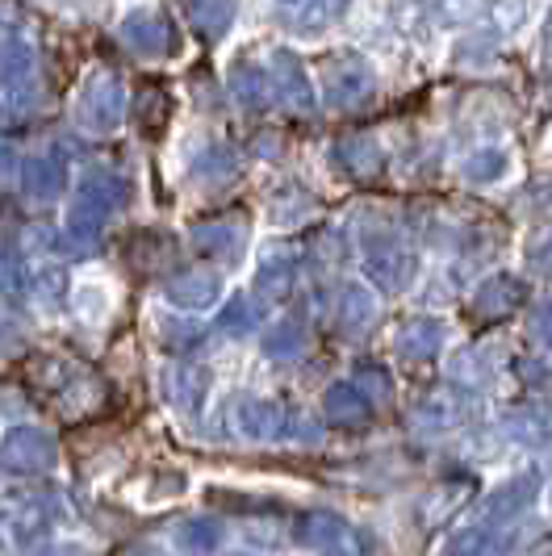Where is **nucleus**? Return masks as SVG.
Wrapping results in <instances>:
<instances>
[{
    "instance_id": "nucleus-1",
    "label": "nucleus",
    "mask_w": 552,
    "mask_h": 556,
    "mask_svg": "<svg viewBox=\"0 0 552 556\" xmlns=\"http://www.w3.org/2000/svg\"><path fill=\"white\" fill-rule=\"evenodd\" d=\"M381 88V76L373 67V59H364L360 51H335L323 67V92L335 110H356L368 105Z\"/></svg>"
},
{
    "instance_id": "nucleus-2",
    "label": "nucleus",
    "mask_w": 552,
    "mask_h": 556,
    "mask_svg": "<svg viewBox=\"0 0 552 556\" xmlns=\"http://www.w3.org/2000/svg\"><path fill=\"white\" fill-rule=\"evenodd\" d=\"M122 117H126V84L105 67L88 72L76 92V122L92 135H113Z\"/></svg>"
},
{
    "instance_id": "nucleus-3",
    "label": "nucleus",
    "mask_w": 552,
    "mask_h": 556,
    "mask_svg": "<svg viewBox=\"0 0 552 556\" xmlns=\"http://www.w3.org/2000/svg\"><path fill=\"white\" fill-rule=\"evenodd\" d=\"M117 38H122V47L135 51L138 59H172L180 51L172 17H167V13H155V9H130V13L117 22Z\"/></svg>"
},
{
    "instance_id": "nucleus-4",
    "label": "nucleus",
    "mask_w": 552,
    "mask_h": 556,
    "mask_svg": "<svg viewBox=\"0 0 552 556\" xmlns=\"http://www.w3.org/2000/svg\"><path fill=\"white\" fill-rule=\"evenodd\" d=\"M280 29L302 34V38H323L327 29L352 9V0H260Z\"/></svg>"
},
{
    "instance_id": "nucleus-5",
    "label": "nucleus",
    "mask_w": 552,
    "mask_h": 556,
    "mask_svg": "<svg viewBox=\"0 0 552 556\" xmlns=\"http://www.w3.org/2000/svg\"><path fill=\"white\" fill-rule=\"evenodd\" d=\"M268 76H273L276 97H280L285 105H293V110H302V113L314 110V80H310L305 63L293 55L289 47H276L273 55H268Z\"/></svg>"
},
{
    "instance_id": "nucleus-6",
    "label": "nucleus",
    "mask_w": 552,
    "mask_h": 556,
    "mask_svg": "<svg viewBox=\"0 0 552 556\" xmlns=\"http://www.w3.org/2000/svg\"><path fill=\"white\" fill-rule=\"evenodd\" d=\"M117 197H122V185L113 180L110 172H92L84 180L80 201L72 205V226L76 230H97V226L105 223V214L117 205Z\"/></svg>"
},
{
    "instance_id": "nucleus-7",
    "label": "nucleus",
    "mask_w": 552,
    "mask_h": 556,
    "mask_svg": "<svg viewBox=\"0 0 552 556\" xmlns=\"http://www.w3.org/2000/svg\"><path fill=\"white\" fill-rule=\"evenodd\" d=\"M38 80V55L26 38L9 34L0 42V88H13V92H26L29 84Z\"/></svg>"
},
{
    "instance_id": "nucleus-8",
    "label": "nucleus",
    "mask_w": 552,
    "mask_h": 556,
    "mask_svg": "<svg viewBox=\"0 0 552 556\" xmlns=\"http://www.w3.org/2000/svg\"><path fill=\"white\" fill-rule=\"evenodd\" d=\"M235 17H239V0H189V22L205 42L226 38Z\"/></svg>"
},
{
    "instance_id": "nucleus-9",
    "label": "nucleus",
    "mask_w": 552,
    "mask_h": 556,
    "mask_svg": "<svg viewBox=\"0 0 552 556\" xmlns=\"http://www.w3.org/2000/svg\"><path fill=\"white\" fill-rule=\"evenodd\" d=\"M268 80H273V76H268L264 67H255V63H235V67H230V76H226L230 92H235L243 105H251V110L268 105V97H273Z\"/></svg>"
},
{
    "instance_id": "nucleus-10",
    "label": "nucleus",
    "mask_w": 552,
    "mask_h": 556,
    "mask_svg": "<svg viewBox=\"0 0 552 556\" xmlns=\"http://www.w3.org/2000/svg\"><path fill=\"white\" fill-rule=\"evenodd\" d=\"M63 189V167L55 160H29L26 164V193L38 201H51Z\"/></svg>"
},
{
    "instance_id": "nucleus-11",
    "label": "nucleus",
    "mask_w": 552,
    "mask_h": 556,
    "mask_svg": "<svg viewBox=\"0 0 552 556\" xmlns=\"http://www.w3.org/2000/svg\"><path fill=\"white\" fill-rule=\"evenodd\" d=\"M506 167H511V155L506 151H498V147H486V151H477L465 160V176H469L473 185H494L506 176Z\"/></svg>"
},
{
    "instance_id": "nucleus-12",
    "label": "nucleus",
    "mask_w": 552,
    "mask_h": 556,
    "mask_svg": "<svg viewBox=\"0 0 552 556\" xmlns=\"http://www.w3.org/2000/svg\"><path fill=\"white\" fill-rule=\"evenodd\" d=\"M335 160L343 167H352V172H373L381 164V151H377L373 139H343L335 147Z\"/></svg>"
},
{
    "instance_id": "nucleus-13",
    "label": "nucleus",
    "mask_w": 552,
    "mask_h": 556,
    "mask_svg": "<svg viewBox=\"0 0 552 556\" xmlns=\"http://www.w3.org/2000/svg\"><path fill=\"white\" fill-rule=\"evenodd\" d=\"M393 22L411 38H427V22H431V4L427 0H398L393 4Z\"/></svg>"
},
{
    "instance_id": "nucleus-14",
    "label": "nucleus",
    "mask_w": 552,
    "mask_h": 556,
    "mask_svg": "<svg viewBox=\"0 0 552 556\" xmlns=\"http://www.w3.org/2000/svg\"><path fill=\"white\" fill-rule=\"evenodd\" d=\"M486 9H490V0H436V13L448 26H473Z\"/></svg>"
},
{
    "instance_id": "nucleus-15",
    "label": "nucleus",
    "mask_w": 552,
    "mask_h": 556,
    "mask_svg": "<svg viewBox=\"0 0 552 556\" xmlns=\"http://www.w3.org/2000/svg\"><path fill=\"white\" fill-rule=\"evenodd\" d=\"M490 13L502 34H515L527 22V0H490Z\"/></svg>"
},
{
    "instance_id": "nucleus-16",
    "label": "nucleus",
    "mask_w": 552,
    "mask_h": 556,
    "mask_svg": "<svg viewBox=\"0 0 552 556\" xmlns=\"http://www.w3.org/2000/svg\"><path fill=\"white\" fill-rule=\"evenodd\" d=\"M531 331H536V339H544V343L552 348V306L536 309V318H531Z\"/></svg>"
},
{
    "instance_id": "nucleus-17",
    "label": "nucleus",
    "mask_w": 552,
    "mask_h": 556,
    "mask_svg": "<svg viewBox=\"0 0 552 556\" xmlns=\"http://www.w3.org/2000/svg\"><path fill=\"white\" fill-rule=\"evenodd\" d=\"M540 38H544V55L552 59V9H549V17H544V34H540Z\"/></svg>"
},
{
    "instance_id": "nucleus-18",
    "label": "nucleus",
    "mask_w": 552,
    "mask_h": 556,
    "mask_svg": "<svg viewBox=\"0 0 552 556\" xmlns=\"http://www.w3.org/2000/svg\"><path fill=\"white\" fill-rule=\"evenodd\" d=\"M47 4H59V9H63V4H67V9H80V4H88V0H47Z\"/></svg>"
},
{
    "instance_id": "nucleus-19",
    "label": "nucleus",
    "mask_w": 552,
    "mask_h": 556,
    "mask_svg": "<svg viewBox=\"0 0 552 556\" xmlns=\"http://www.w3.org/2000/svg\"><path fill=\"white\" fill-rule=\"evenodd\" d=\"M9 160H13V151H9V147H0V164H9Z\"/></svg>"
},
{
    "instance_id": "nucleus-20",
    "label": "nucleus",
    "mask_w": 552,
    "mask_h": 556,
    "mask_svg": "<svg viewBox=\"0 0 552 556\" xmlns=\"http://www.w3.org/2000/svg\"><path fill=\"white\" fill-rule=\"evenodd\" d=\"M0 110H4V105H0Z\"/></svg>"
}]
</instances>
